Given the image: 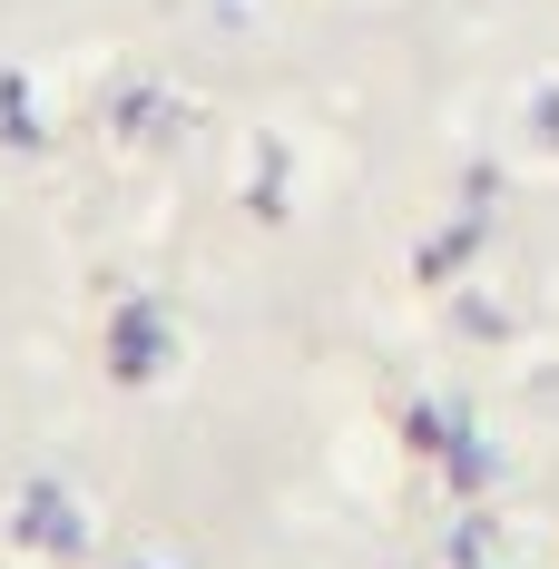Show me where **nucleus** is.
<instances>
[{"instance_id": "7ed1b4c3", "label": "nucleus", "mask_w": 559, "mask_h": 569, "mask_svg": "<svg viewBox=\"0 0 559 569\" xmlns=\"http://www.w3.org/2000/svg\"><path fill=\"white\" fill-rule=\"evenodd\" d=\"M530 128H540V138L559 148V89H540V99H530Z\"/></svg>"}, {"instance_id": "f03ea898", "label": "nucleus", "mask_w": 559, "mask_h": 569, "mask_svg": "<svg viewBox=\"0 0 559 569\" xmlns=\"http://www.w3.org/2000/svg\"><path fill=\"white\" fill-rule=\"evenodd\" d=\"M158 353H168V325H158L148 305H128V315H118V373H128V383H148V373H158Z\"/></svg>"}, {"instance_id": "f257e3e1", "label": "nucleus", "mask_w": 559, "mask_h": 569, "mask_svg": "<svg viewBox=\"0 0 559 569\" xmlns=\"http://www.w3.org/2000/svg\"><path fill=\"white\" fill-rule=\"evenodd\" d=\"M20 540H40V550H79V540H89V520H79L69 491L40 481V491H20Z\"/></svg>"}]
</instances>
